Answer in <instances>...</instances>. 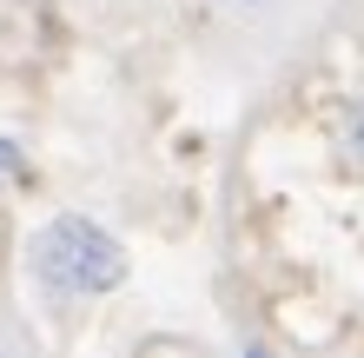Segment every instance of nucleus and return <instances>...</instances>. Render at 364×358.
<instances>
[{
    "mask_svg": "<svg viewBox=\"0 0 364 358\" xmlns=\"http://www.w3.org/2000/svg\"><path fill=\"white\" fill-rule=\"evenodd\" d=\"M33 279L60 292V299H100V292H113L126 279V246L106 233V226L93 219H53V226H40V239H33Z\"/></svg>",
    "mask_w": 364,
    "mask_h": 358,
    "instance_id": "f257e3e1",
    "label": "nucleus"
},
{
    "mask_svg": "<svg viewBox=\"0 0 364 358\" xmlns=\"http://www.w3.org/2000/svg\"><path fill=\"white\" fill-rule=\"evenodd\" d=\"M345 146H351V159L364 166V107H351V113H345Z\"/></svg>",
    "mask_w": 364,
    "mask_h": 358,
    "instance_id": "f03ea898",
    "label": "nucleus"
},
{
    "mask_svg": "<svg viewBox=\"0 0 364 358\" xmlns=\"http://www.w3.org/2000/svg\"><path fill=\"white\" fill-rule=\"evenodd\" d=\"M20 173H27V153L14 139H0V179H20Z\"/></svg>",
    "mask_w": 364,
    "mask_h": 358,
    "instance_id": "7ed1b4c3",
    "label": "nucleus"
},
{
    "mask_svg": "<svg viewBox=\"0 0 364 358\" xmlns=\"http://www.w3.org/2000/svg\"><path fill=\"white\" fill-rule=\"evenodd\" d=\"M239 358H265V352H259V345H252V352H239Z\"/></svg>",
    "mask_w": 364,
    "mask_h": 358,
    "instance_id": "20e7f679",
    "label": "nucleus"
}]
</instances>
